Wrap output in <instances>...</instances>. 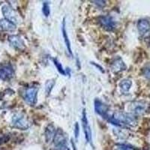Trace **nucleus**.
Listing matches in <instances>:
<instances>
[{
  "instance_id": "1",
  "label": "nucleus",
  "mask_w": 150,
  "mask_h": 150,
  "mask_svg": "<svg viewBox=\"0 0 150 150\" xmlns=\"http://www.w3.org/2000/svg\"><path fill=\"white\" fill-rule=\"evenodd\" d=\"M108 122L118 127L134 128L137 125L136 118L132 114L123 112H116L110 117H108Z\"/></svg>"
},
{
  "instance_id": "2",
  "label": "nucleus",
  "mask_w": 150,
  "mask_h": 150,
  "mask_svg": "<svg viewBox=\"0 0 150 150\" xmlns=\"http://www.w3.org/2000/svg\"><path fill=\"white\" fill-rule=\"evenodd\" d=\"M11 125L18 129L26 130L30 126V122L26 115L21 112H17L12 116Z\"/></svg>"
},
{
  "instance_id": "3",
  "label": "nucleus",
  "mask_w": 150,
  "mask_h": 150,
  "mask_svg": "<svg viewBox=\"0 0 150 150\" xmlns=\"http://www.w3.org/2000/svg\"><path fill=\"white\" fill-rule=\"evenodd\" d=\"M2 12L5 20L10 21L14 24L19 23L21 22V18L17 12L8 5H5L2 8Z\"/></svg>"
},
{
  "instance_id": "4",
  "label": "nucleus",
  "mask_w": 150,
  "mask_h": 150,
  "mask_svg": "<svg viewBox=\"0 0 150 150\" xmlns=\"http://www.w3.org/2000/svg\"><path fill=\"white\" fill-rule=\"evenodd\" d=\"M128 110L131 114L135 116H142L145 114L147 110V105L143 101H134L129 104Z\"/></svg>"
},
{
  "instance_id": "5",
  "label": "nucleus",
  "mask_w": 150,
  "mask_h": 150,
  "mask_svg": "<svg viewBox=\"0 0 150 150\" xmlns=\"http://www.w3.org/2000/svg\"><path fill=\"white\" fill-rule=\"evenodd\" d=\"M37 87H29L26 89L24 92L23 98L24 101H26V104L30 106L35 105L37 103V95H38Z\"/></svg>"
},
{
  "instance_id": "6",
  "label": "nucleus",
  "mask_w": 150,
  "mask_h": 150,
  "mask_svg": "<svg viewBox=\"0 0 150 150\" xmlns=\"http://www.w3.org/2000/svg\"><path fill=\"white\" fill-rule=\"evenodd\" d=\"M99 22L101 23V26L104 29L108 31H112L116 26V22L113 17L110 15L103 16L100 18Z\"/></svg>"
},
{
  "instance_id": "7",
  "label": "nucleus",
  "mask_w": 150,
  "mask_h": 150,
  "mask_svg": "<svg viewBox=\"0 0 150 150\" xmlns=\"http://www.w3.org/2000/svg\"><path fill=\"white\" fill-rule=\"evenodd\" d=\"M137 29L140 35L149 37L150 35V23L147 20L141 19L137 23Z\"/></svg>"
},
{
  "instance_id": "8",
  "label": "nucleus",
  "mask_w": 150,
  "mask_h": 150,
  "mask_svg": "<svg viewBox=\"0 0 150 150\" xmlns=\"http://www.w3.org/2000/svg\"><path fill=\"white\" fill-rule=\"evenodd\" d=\"M8 41L11 46L13 47L16 50H23L26 47L24 41L19 35H10L8 37Z\"/></svg>"
},
{
  "instance_id": "9",
  "label": "nucleus",
  "mask_w": 150,
  "mask_h": 150,
  "mask_svg": "<svg viewBox=\"0 0 150 150\" xmlns=\"http://www.w3.org/2000/svg\"><path fill=\"white\" fill-rule=\"evenodd\" d=\"M82 125L83 128L84 134H85L86 140L88 143H90L91 140H92V131H91L90 126H89V122H88V119L86 116V110L84 109L83 111L82 114Z\"/></svg>"
},
{
  "instance_id": "10",
  "label": "nucleus",
  "mask_w": 150,
  "mask_h": 150,
  "mask_svg": "<svg viewBox=\"0 0 150 150\" xmlns=\"http://www.w3.org/2000/svg\"><path fill=\"white\" fill-rule=\"evenodd\" d=\"M14 70L11 65H3L0 68V79L3 80H8L14 77Z\"/></svg>"
},
{
  "instance_id": "11",
  "label": "nucleus",
  "mask_w": 150,
  "mask_h": 150,
  "mask_svg": "<svg viewBox=\"0 0 150 150\" xmlns=\"http://www.w3.org/2000/svg\"><path fill=\"white\" fill-rule=\"evenodd\" d=\"M95 110L98 114L102 116L103 118L107 119L108 116V106L104 104L98 99L95 101Z\"/></svg>"
},
{
  "instance_id": "12",
  "label": "nucleus",
  "mask_w": 150,
  "mask_h": 150,
  "mask_svg": "<svg viewBox=\"0 0 150 150\" xmlns=\"http://www.w3.org/2000/svg\"><path fill=\"white\" fill-rule=\"evenodd\" d=\"M125 69H126V65L120 57L116 58L112 62V65H111V70L114 73H119V72L125 71Z\"/></svg>"
},
{
  "instance_id": "13",
  "label": "nucleus",
  "mask_w": 150,
  "mask_h": 150,
  "mask_svg": "<svg viewBox=\"0 0 150 150\" xmlns=\"http://www.w3.org/2000/svg\"><path fill=\"white\" fill-rule=\"evenodd\" d=\"M56 131L55 127L53 126V125L49 124L47 126L46 129L45 131V140H46L47 143H51L52 141H53L55 137V135H56Z\"/></svg>"
},
{
  "instance_id": "14",
  "label": "nucleus",
  "mask_w": 150,
  "mask_h": 150,
  "mask_svg": "<svg viewBox=\"0 0 150 150\" xmlns=\"http://www.w3.org/2000/svg\"><path fill=\"white\" fill-rule=\"evenodd\" d=\"M16 29V25L7 20H0V31L12 32Z\"/></svg>"
},
{
  "instance_id": "15",
  "label": "nucleus",
  "mask_w": 150,
  "mask_h": 150,
  "mask_svg": "<svg viewBox=\"0 0 150 150\" xmlns=\"http://www.w3.org/2000/svg\"><path fill=\"white\" fill-rule=\"evenodd\" d=\"M62 35H63L64 41H65V45H66V47H67V50H68V53H70L71 55H72V50H71V47L70 40H69V38H68V34H67V32H66V29H65V19H64L63 22H62Z\"/></svg>"
},
{
  "instance_id": "16",
  "label": "nucleus",
  "mask_w": 150,
  "mask_h": 150,
  "mask_svg": "<svg viewBox=\"0 0 150 150\" xmlns=\"http://www.w3.org/2000/svg\"><path fill=\"white\" fill-rule=\"evenodd\" d=\"M132 82L129 79H124L120 83V87L123 92H127L131 89Z\"/></svg>"
},
{
  "instance_id": "17",
  "label": "nucleus",
  "mask_w": 150,
  "mask_h": 150,
  "mask_svg": "<svg viewBox=\"0 0 150 150\" xmlns=\"http://www.w3.org/2000/svg\"><path fill=\"white\" fill-rule=\"evenodd\" d=\"M113 133H114L115 136L117 137V138H119L120 140H124L125 139L128 137V134L124 129H114Z\"/></svg>"
},
{
  "instance_id": "18",
  "label": "nucleus",
  "mask_w": 150,
  "mask_h": 150,
  "mask_svg": "<svg viewBox=\"0 0 150 150\" xmlns=\"http://www.w3.org/2000/svg\"><path fill=\"white\" fill-rule=\"evenodd\" d=\"M53 63H54L55 66L56 67V68H57V70H58V71L59 72L60 74H62V75H65L66 74V73H65V69L63 68V67H62V64L60 63L58 61V60L56 59H53Z\"/></svg>"
},
{
  "instance_id": "19",
  "label": "nucleus",
  "mask_w": 150,
  "mask_h": 150,
  "mask_svg": "<svg viewBox=\"0 0 150 150\" xmlns=\"http://www.w3.org/2000/svg\"><path fill=\"white\" fill-rule=\"evenodd\" d=\"M55 85V81L53 80H47L45 84V90H46V93L47 95H49L51 92L52 89H53V86Z\"/></svg>"
},
{
  "instance_id": "20",
  "label": "nucleus",
  "mask_w": 150,
  "mask_h": 150,
  "mask_svg": "<svg viewBox=\"0 0 150 150\" xmlns=\"http://www.w3.org/2000/svg\"><path fill=\"white\" fill-rule=\"evenodd\" d=\"M42 12L44 15L45 17H47L50 14V5L49 3L47 2H45L44 4H43V7H42Z\"/></svg>"
},
{
  "instance_id": "21",
  "label": "nucleus",
  "mask_w": 150,
  "mask_h": 150,
  "mask_svg": "<svg viewBox=\"0 0 150 150\" xmlns=\"http://www.w3.org/2000/svg\"><path fill=\"white\" fill-rule=\"evenodd\" d=\"M143 76L147 79H150V65H146L145 68L143 69Z\"/></svg>"
},
{
  "instance_id": "22",
  "label": "nucleus",
  "mask_w": 150,
  "mask_h": 150,
  "mask_svg": "<svg viewBox=\"0 0 150 150\" xmlns=\"http://www.w3.org/2000/svg\"><path fill=\"white\" fill-rule=\"evenodd\" d=\"M55 149L56 150H70V149L68 148V145H67V143H63L55 146Z\"/></svg>"
},
{
  "instance_id": "23",
  "label": "nucleus",
  "mask_w": 150,
  "mask_h": 150,
  "mask_svg": "<svg viewBox=\"0 0 150 150\" xmlns=\"http://www.w3.org/2000/svg\"><path fill=\"white\" fill-rule=\"evenodd\" d=\"M114 150H131L128 146L125 145H122V144H120V145H116L115 146Z\"/></svg>"
},
{
  "instance_id": "24",
  "label": "nucleus",
  "mask_w": 150,
  "mask_h": 150,
  "mask_svg": "<svg viewBox=\"0 0 150 150\" xmlns=\"http://www.w3.org/2000/svg\"><path fill=\"white\" fill-rule=\"evenodd\" d=\"M74 131L75 138L77 139V137H78L79 136V134H80V127H79V124L77 122H76V124H75L74 130Z\"/></svg>"
},
{
  "instance_id": "25",
  "label": "nucleus",
  "mask_w": 150,
  "mask_h": 150,
  "mask_svg": "<svg viewBox=\"0 0 150 150\" xmlns=\"http://www.w3.org/2000/svg\"><path fill=\"white\" fill-rule=\"evenodd\" d=\"M92 2H95V4H96L97 5H99V6H104L105 5V1H92Z\"/></svg>"
},
{
  "instance_id": "26",
  "label": "nucleus",
  "mask_w": 150,
  "mask_h": 150,
  "mask_svg": "<svg viewBox=\"0 0 150 150\" xmlns=\"http://www.w3.org/2000/svg\"><path fill=\"white\" fill-rule=\"evenodd\" d=\"M91 64H92V65H95V66H96V67H97V68H99V70L101 71V72H104V70H103L102 67H101V66H100V65H97V64H96V63H95V62H91Z\"/></svg>"
},
{
  "instance_id": "27",
  "label": "nucleus",
  "mask_w": 150,
  "mask_h": 150,
  "mask_svg": "<svg viewBox=\"0 0 150 150\" xmlns=\"http://www.w3.org/2000/svg\"><path fill=\"white\" fill-rule=\"evenodd\" d=\"M71 145H72V146H73L74 150H77V149H76V146H75L74 143V142H73V140H71Z\"/></svg>"
}]
</instances>
